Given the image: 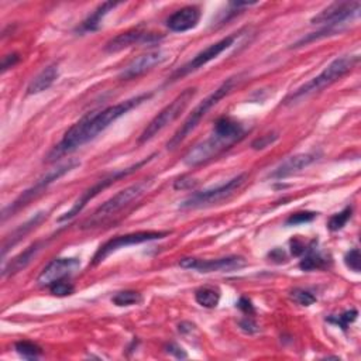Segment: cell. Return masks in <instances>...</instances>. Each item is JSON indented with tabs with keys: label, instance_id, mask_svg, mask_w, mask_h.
<instances>
[{
	"label": "cell",
	"instance_id": "6da1fadb",
	"mask_svg": "<svg viewBox=\"0 0 361 361\" xmlns=\"http://www.w3.org/2000/svg\"><path fill=\"white\" fill-rule=\"evenodd\" d=\"M153 93H143L136 97L128 99L125 102H120L117 104L104 107L102 110L90 111L85 114L82 118H79L75 125H72L68 132L64 135L62 140L58 146L50 153L48 160L53 161L67 153H71L76 150L78 147H82L83 144L92 142L96 139L100 133H103L110 125H113L117 118L125 116L132 109L140 106L142 103L147 102Z\"/></svg>",
	"mask_w": 361,
	"mask_h": 361
},
{
	"label": "cell",
	"instance_id": "7a4b0ae2",
	"mask_svg": "<svg viewBox=\"0 0 361 361\" xmlns=\"http://www.w3.org/2000/svg\"><path fill=\"white\" fill-rule=\"evenodd\" d=\"M358 55H343L333 60L318 76L311 79L309 82L299 86L295 92H292L285 100V104H295L341 79L346 74H348L357 64Z\"/></svg>",
	"mask_w": 361,
	"mask_h": 361
},
{
	"label": "cell",
	"instance_id": "3957f363",
	"mask_svg": "<svg viewBox=\"0 0 361 361\" xmlns=\"http://www.w3.org/2000/svg\"><path fill=\"white\" fill-rule=\"evenodd\" d=\"M153 184H154L153 178H147V179H142L137 184H133V185L125 188L123 191L117 192L114 196H111L109 200H106L103 205H100L93 212V214L82 223V229H85V230L93 229V227H97V226L103 224L104 222L110 220L120 210H123L132 202L137 200L146 192H149V189L151 188Z\"/></svg>",
	"mask_w": 361,
	"mask_h": 361
},
{
	"label": "cell",
	"instance_id": "277c9868",
	"mask_svg": "<svg viewBox=\"0 0 361 361\" xmlns=\"http://www.w3.org/2000/svg\"><path fill=\"white\" fill-rule=\"evenodd\" d=\"M234 83H236V78H229L216 90H213L207 97H205L192 110V113L188 116V118L182 123V126L177 130V133L167 143V149L168 150H175L198 128V125L202 122V118L207 114V111L212 107H214L223 97H226L231 92Z\"/></svg>",
	"mask_w": 361,
	"mask_h": 361
},
{
	"label": "cell",
	"instance_id": "5b68a950",
	"mask_svg": "<svg viewBox=\"0 0 361 361\" xmlns=\"http://www.w3.org/2000/svg\"><path fill=\"white\" fill-rule=\"evenodd\" d=\"M79 165V161L76 160H68L60 165H57L55 168L50 170L47 174H44L33 186H30L29 189H26L12 205H9L8 207L4 209L2 212V220L6 222L8 217L13 216L15 213H18L20 209L26 207L27 205H30L34 199H37L39 196H41L55 181H58L60 178H62L65 174L71 172L72 170H75Z\"/></svg>",
	"mask_w": 361,
	"mask_h": 361
},
{
	"label": "cell",
	"instance_id": "8992f818",
	"mask_svg": "<svg viewBox=\"0 0 361 361\" xmlns=\"http://www.w3.org/2000/svg\"><path fill=\"white\" fill-rule=\"evenodd\" d=\"M196 95V88H188L182 90L170 104H167L153 120L147 125V128L143 130L139 143L144 144L150 140H153L160 132H163L167 126L174 123L175 120L182 114V111L186 109L189 102Z\"/></svg>",
	"mask_w": 361,
	"mask_h": 361
},
{
	"label": "cell",
	"instance_id": "52a82bcc",
	"mask_svg": "<svg viewBox=\"0 0 361 361\" xmlns=\"http://www.w3.org/2000/svg\"><path fill=\"white\" fill-rule=\"evenodd\" d=\"M247 181V174H240L230 181L210 189L199 191L192 193L189 198H186L181 203V209H200V207H209L213 205H217L230 196H233L240 188H242Z\"/></svg>",
	"mask_w": 361,
	"mask_h": 361
},
{
	"label": "cell",
	"instance_id": "ba28073f",
	"mask_svg": "<svg viewBox=\"0 0 361 361\" xmlns=\"http://www.w3.org/2000/svg\"><path fill=\"white\" fill-rule=\"evenodd\" d=\"M153 158H154V156H151V157H149V158H146V160H143V161H139L137 164H135V165H132V167H129V168H126V170H118V171H114V172H111V174L103 177V178L99 179L96 184H93L90 188H88L86 191H83L82 195H81V196L76 199V202L74 203V206H72L68 212H65L62 216L58 217V222H68V220H71L72 217H75L76 214H79V213L83 210V207H85L92 199H95L102 191L107 189L110 185H113L114 182L120 181L122 178H126V177L132 175V174L136 172L139 168H142L143 165H146L147 163H150Z\"/></svg>",
	"mask_w": 361,
	"mask_h": 361
},
{
	"label": "cell",
	"instance_id": "9c48e42d",
	"mask_svg": "<svg viewBox=\"0 0 361 361\" xmlns=\"http://www.w3.org/2000/svg\"><path fill=\"white\" fill-rule=\"evenodd\" d=\"M236 143V139L212 130V135L206 140L200 142L186 153V156L184 157V164L188 167H199L202 164H206Z\"/></svg>",
	"mask_w": 361,
	"mask_h": 361
},
{
	"label": "cell",
	"instance_id": "30bf717a",
	"mask_svg": "<svg viewBox=\"0 0 361 361\" xmlns=\"http://www.w3.org/2000/svg\"><path fill=\"white\" fill-rule=\"evenodd\" d=\"M171 231H157V230H144V231H136V233H129L123 236H117L110 238L109 242H106L103 246L99 247L96 254L93 256V266H97L103 263L110 254L114 252L125 249L129 246H136V245H143L149 242H154V240H161L170 236Z\"/></svg>",
	"mask_w": 361,
	"mask_h": 361
},
{
	"label": "cell",
	"instance_id": "8fae6325",
	"mask_svg": "<svg viewBox=\"0 0 361 361\" xmlns=\"http://www.w3.org/2000/svg\"><path fill=\"white\" fill-rule=\"evenodd\" d=\"M236 37H237L236 34L227 36V37L219 40L217 43L210 44L209 47H206L205 50H202L200 53H198L191 61H188L185 65H182L179 69H177V71L171 75L170 81H172V82H174V81H178V79H181V78H184V76H186V75H189V74L198 71L199 68L205 67V65L209 64L210 61L216 60L220 54H223L226 50H229V48L234 44Z\"/></svg>",
	"mask_w": 361,
	"mask_h": 361
},
{
	"label": "cell",
	"instance_id": "7c38bea8",
	"mask_svg": "<svg viewBox=\"0 0 361 361\" xmlns=\"http://www.w3.org/2000/svg\"><path fill=\"white\" fill-rule=\"evenodd\" d=\"M247 266L246 259L240 256H229V257H222L216 260H202V259H182L179 261V267L186 268V270H193L198 273H231L242 270Z\"/></svg>",
	"mask_w": 361,
	"mask_h": 361
},
{
	"label": "cell",
	"instance_id": "4fadbf2b",
	"mask_svg": "<svg viewBox=\"0 0 361 361\" xmlns=\"http://www.w3.org/2000/svg\"><path fill=\"white\" fill-rule=\"evenodd\" d=\"M163 40V34L146 32L142 29H133L125 33H120L111 40H109L104 46L106 53H118L125 48L133 47V46H153Z\"/></svg>",
	"mask_w": 361,
	"mask_h": 361
},
{
	"label": "cell",
	"instance_id": "5bb4252c",
	"mask_svg": "<svg viewBox=\"0 0 361 361\" xmlns=\"http://www.w3.org/2000/svg\"><path fill=\"white\" fill-rule=\"evenodd\" d=\"M360 2H337L312 18V25H326V26H341L344 22L351 20L360 15Z\"/></svg>",
	"mask_w": 361,
	"mask_h": 361
},
{
	"label": "cell",
	"instance_id": "9a60e30c",
	"mask_svg": "<svg viewBox=\"0 0 361 361\" xmlns=\"http://www.w3.org/2000/svg\"><path fill=\"white\" fill-rule=\"evenodd\" d=\"M81 268V260L74 257H61L48 263L40 273L37 282L40 287L50 288L53 284L68 280Z\"/></svg>",
	"mask_w": 361,
	"mask_h": 361
},
{
	"label": "cell",
	"instance_id": "2e32d148",
	"mask_svg": "<svg viewBox=\"0 0 361 361\" xmlns=\"http://www.w3.org/2000/svg\"><path fill=\"white\" fill-rule=\"evenodd\" d=\"M168 60V54L157 50V51H150L147 54H143L137 58H135L128 67H125L120 72V79H135L137 76H142L143 74L149 72L154 67H158L164 64Z\"/></svg>",
	"mask_w": 361,
	"mask_h": 361
},
{
	"label": "cell",
	"instance_id": "e0dca14e",
	"mask_svg": "<svg viewBox=\"0 0 361 361\" xmlns=\"http://www.w3.org/2000/svg\"><path fill=\"white\" fill-rule=\"evenodd\" d=\"M200 9L198 6H185L167 19V27L174 33H184L198 26Z\"/></svg>",
	"mask_w": 361,
	"mask_h": 361
},
{
	"label": "cell",
	"instance_id": "ac0fdd59",
	"mask_svg": "<svg viewBox=\"0 0 361 361\" xmlns=\"http://www.w3.org/2000/svg\"><path fill=\"white\" fill-rule=\"evenodd\" d=\"M316 160H318V154L316 153H306V154L292 156V157L287 158L285 161H282L270 174V178H273V179H284L287 177H291V175L305 170L306 167L313 164Z\"/></svg>",
	"mask_w": 361,
	"mask_h": 361
},
{
	"label": "cell",
	"instance_id": "d6986e66",
	"mask_svg": "<svg viewBox=\"0 0 361 361\" xmlns=\"http://www.w3.org/2000/svg\"><path fill=\"white\" fill-rule=\"evenodd\" d=\"M46 245H47V242L41 240V242H36L32 246H29L23 253L16 256L8 266H4L2 277L15 275V274L23 271L37 257V254L46 247Z\"/></svg>",
	"mask_w": 361,
	"mask_h": 361
},
{
	"label": "cell",
	"instance_id": "ffe728a7",
	"mask_svg": "<svg viewBox=\"0 0 361 361\" xmlns=\"http://www.w3.org/2000/svg\"><path fill=\"white\" fill-rule=\"evenodd\" d=\"M46 217H47V213H46V212H39V213L34 214L32 219H29L26 223L20 224L16 230H13V231L5 238L4 247H2V256L5 257L11 249H13L19 242H22V240H23L32 230H34Z\"/></svg>",
	"mask_w": 361,
	"mask_h": 361
},
{
	"label": "cell",
	"instance_id": "44dd1931",
	"mask_svg": "<svg viewBox=\"0 0 361 361\" xmlns=\"http://www.w3.org/2000/svg\"><path fill=\"white\" fill-rule=\"evenodd\" d=\"M60 76V69L57 64H51L46 67L37 76H34L29 86H27V95H39L47 89H50L55 81Z\"/></svg>",
	"mask_w": 361,
	"mask_h": 361
},
{
	"label": "cell",
	"instance_id": "7402d4cb",
	"mask_svg": "<svg viewBox=\"0 0 361 361\" xmlns=\"http://www.w3.org/2000/svg\"><path fill=\"white\" fill-rule=\"evenodd\" d=\"M122 4H117V2H104V4H102V5H99L97 8H96V11H93V13L92 15H89L85 20H83V23H82V26H81V33H92V32H97L99 29H100V26H102V22H103V19H104V16L110 12V11H113L114 8H117V6H120Z\"/></svg>",
	"mask_w": 361,
	"mask_h": 361
},
{
	"label": "cell",
	"instance_id": "603a6c76",
	"mask_svg": "<svg viewBox=\"0 0 361 361\" xmlns=\"http://www.w3.org/2000/svg\"><path fill=\"white\" fill-rule=\"evenodd\" d=\"M327 257L323 256L316 247H315V242H312L305 253L302 254V260L299 263V267L302 271H315V270H322L325 267H327Z\"/></svg>",
	"mask_w": 361,
	"mask_h": 361
},
{
	"label": "cell",
	"instance_id": "cb8c5ba5",
	"mask_svg": "<svg viewBox=\"0 0 361 361\" xmlns=\"http://www.w3.org/2000/svg\"><path fill=\"white\" fill-rule=\"evenodd\" d=\"M195 301L202 308L213 309L220 302V291L214 287H202V288L196 290Z\"/></svg>",
	"mask_w": 361,
	"mask_h": 361
},
{
	"label": "cell",
	"instance_id": "d4e9b609",
	"mask_svg": "<svg viewBox=\"0 0 361 361\" xmlns=\"http://www.w3.org/2000/svg\"><path fill=\"white\" fill-rule=\"evenodd\" d=\"M143 297L140 292L137 291H132V290H126V291H120L117 292L113 298L111 302L116 306H132V305H139L142 304Z\"/></svg>",
	"mask_w": 361,
	"mask_h": 361
},
{
	"label": "cell",
	"instance_id": "484cf974",
	"mask_svg": "<svg viewBox=\"0 0 361 361\" xmlns=\"http://www.w3.org/2000/svg\"><path fill=\"white\" fill-rule=\"evenodd\" d=\"M15 347H16V351L27 360H36L43 354V348L33 341H27V340L18 341Z\"/></svg>",
	"mask_w": 361,
	"mask_h": 361
},
{
	"label": "cell",
	"instance_id": "4316f807",
	"mask_svg": "<svg viewBox=\"0 0 361 361\" xmlns=\"http://www.w3.org/2000/svg\"><path fill=\"white\" fill-rule=\"evenodd\" d=\"M351 214H353V207L351 206H347L344 207L341 212L333 214L329 222H327V227L330 231H339L341 230L347 222L351 219Z\"/></svg>",
	"mask_w": 361,
	"mask_h": 361
},
{
	"label": "cell",
	"instance_id": "83f0119b",
	"mask_svg": "<svg viewBox=\"0 0 361 361\" xmlns=\"http://www.w3.org/2000/svg\"><path fill=\"white\" fill-rule=\"evenodd\" d=\"M357 316H358L357 309H350V311H346L340 315H332V316L326 318V322L339 326L341 330H347L350 323H353L357 319Z\"/></svg>",
	"mask_w": 361,
	"mask_h": 361
},
{
	"label": "cell",
	"instance_id": "f1b7e54d",
	"mask_svg": "<svg viewBox=\"0 0 361 361\" xmlns=\"http://www.w3.org/2000/svg\"><path fill=\"white\" fill-rule=\"evenodd\" d=\"M290 298L301 306H311L316 302V297L311 291H306V290H302V288L292 290L290 292Z\"/></svg>",
	"mask_w": 361,
	"mask_h": 361
},
{
	"label": "cell",
	"instance_id": "f546056e",
	"mask_svg": "<svg viewBox=\"0 0 361 361\" xmlns=\"http://www.w3.org/2000/svg\"><path fill=\"white\" fill-rule=\"evenodd\" d=\"M75 291V287L68 281V280H62V281H58L55 284H53L50 287V292L54 295V297H69L72 295Z\"/></svg>",
	"mask_w": 361,
	"mask_h": 361
},
{
	"label": "cell",
	"instance_id": "4dcf8cb0",
	"mask_svg": "<svg viewBox=\"0 0 361 361\" xmlns=\"http://www.w3.org/2000/svg\"><path fill=\"white\" fill-rule=\"evenodd\" d=\"M316 216H318V213H315V212H297V213L291 214V216L287 219V224H288V226H297V224L309 223V222H312Z\"/></svg>",
	"mask_w": 361,
	"mask_h": 361
},
{
	"label": "cell",
	"instance_id": "1f68e13d",
	"mask_svg": "<svg viewBox=\"0 0 361 361\" xmlns=\"http://www.w3.org/2000/svg\"><path fill=\"white\" fill-rule=\"evenodd\" d=\"M360 263H361V257H360L358 249H353L346 253L344 264L347 266V268H350L354 273H360Z\"/></svg>",
	"mask_w": 361,
	"mask_h": 361
},
{
	"label": "cell",
	"instance_id": "d6a6232c",
	"mask_svg": "<svg viewBox=\"0 0 361 361\" xmlns=\"http://www.w3.org/2000/svg\"><path fill=\"white\" fill-rule=\"evenodd\" d=\"M278 139H280L278 133H268V135H264L260 139L254 140L252 143V147H253V150H264V149L270 147L271 144H274Z\"/></svg>",
	"mask_w": 361,
	"mask_h": 361
},
{
	"label": "cell",
	"instance_id": "836d02e7",
	"mask_svg": "<svg viewBox=\"0 0 361 361\" xmlns=\"http://www.w3.org/2000/svg\"><path fill=\"white\" fill-rule=\"evenodd\" d=\"M19 62H20V55L18 53H12L2 58V65H0V68H2V72L5 74L8 69L16 67Z\"/></svg>",
	"mask_w": 361,
	"mask_h": 361
},
{
	"label": "cell",
	"instance_id": "e575fe53",
	"mask_svg": "<svg viewBox=\"0 0 361 361\" xmlns=\"http://www.w3.org/2000/svg\"><path fill=\"white\" fill-rule=\"evenodd\" d=\"M238 325H240V329H242L245 333H249V334H256V333L260 332L259 325L250 316L245 318L243 320H240Z\"/></svg>",
	"mask_w": 361,
	"mask_h": 361
},
{
	"label": "cell",
	"instance_id": "d590c367",
	"mask_svg": "<svg viewBox=\"0 0 361 361\" xmlns=\"http://www.w3.org/2000/svg\"><path fill=\"white\" fill-rule=\"evenodd\" d=\"M165 351H167L168 354L174 355V357L178 358V360H184V358L188 357V354L185 353V350H184L181 346H178L177 343H168V344L165 346Z\"/></svg>",
	"mask_w": 361,
	"mask_h": 361
},
{
	"label": "cell",
	"instance_id": "8d00e7d4",
	"mask_svg": "<svg viewBox=\"0 0 361 361\" xmlns=\"http://www.w3.org/2000/svg\"><path fill=\"white\" fill-rule=\"evenodd\" d=\"M237 308L249 316H252L254 313V306H253L252 301H249L247 298H240V301L237 302Z\"/></svg>",
	"mask_w": 361,
	"mask_h": 361
},
{
	"label": "cell",
	"instance_id": "74e56055",
	"mask_svg": "<svg viewBox=\"0 0 361 361\" xmlns=\"http://www.w3.org/2000/svg\"><path fill=\"white\" fill-rule=\"evenodd\" d=\"M291 250H292L294 256H302L306 250V246H305V243L301 242L299 238H294V240H291Z\"/></svg>",
	"mask_w": 361,
	"mask_h": 361
},
{
	"label": "cell",
	"instance_id": "f35d334b",
	"mask_svg": "<svg viewBox=\"0 0 361 361\" xmlns=\"http://www.w3.org/2000/svg\"><path fill=\"white\" fill-rule=\"evenodd\" d=\"M178 330H179V333L186 334V333H192L193 330H196V326L193 323H189V322H182V323H179Z\"/></svg>",
	"mask_w": 361,
	"mask_h": 361
}]
</instances>
